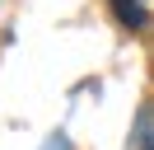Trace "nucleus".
Here are the masks:
<instances>
[{"label": "nucleus", "mask_w": 154, "mask_h": 150, "mask_svg": "<svg viewBox=\"0 0 154 150\" xmlns=\"http://www.w3.org/2000/svg\"><path fill=\"white\" fill-rule=\"evenodd\" d=\"M122 28H145V0H107Z\"/></svg>", "instance_id": "1"}, {"label": "nucleus", "mask_w": 154, "mask_h": 150, "mask_svg": "<svg viewBox=\"0 0 154 150\" xmlns=\"http://www.w3.org/2000/svg\"><path fill=\"white\" fill-rule=\"evenodd\" d=\"M140 150H154V112H140V131H135Z\"/></svg>", "instance_id": "2"}]
</instances>
